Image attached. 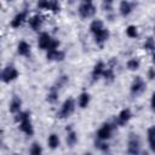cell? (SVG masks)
Wrapping results in <instances>:
<instances>
[{"instance_id":"29","label":"cell","mask_w":155,"mask_h":155,"mask_svg":"<svg viewBox=\"0 0 155 155\" xmlns=\"http://www.w3.org/2000/svg\"><path fill=\"white\" fill-rule=\"evenodd\" d=\"M103 76H104L105 79L113 80V79H114V71H113V68H109V69L104 70V73H103Z\"/></svg>"},{"instance_id":"32","label":"cell","mask_w":155,"mask_h":155,"mask_svg":"<svg viewBox=\"0 0 155 155\" xmlns=\"http://www.w3.org/2000/svg\"><path fill=\"white\" fill-rule=\"evenodd\" d=\"M151 108L155 111V92L153 93V97H151Z\"/></svg>"},{"instance_id":"26","label":"cell","mask_w":155,"mask_h":155,"mask_svg":"<svg viewBox=\"0 0 155 155\" xmlns=\"http://www.w3.org/2000/svg\"><path fill=\"white\" fill-rule=\"evenodd\" d=\"M126 34H127L130 38H137V36H138L137 28H136L134 25H128L127 29H126Z\"/></svg>"},{"instance_id":"36","label":"cell","mask_w":155,"mask_h":155,"mask_svg":"<svg viewBox=\"0 0 155 155\" xmlns=\"http://www.w3.org/2000/svg\"><path fill=\"white\" fill-rule=\"evenodd\" d=\"M85 155H91V154H88V153H87V154H85Z\"/></svg>"},{"instance_id":"7","label":"cell","mask_w":155,"mask_h":155,"mask_svg":"<svg viewBox=\"0 0 155 155\" xmlns=\"http://www.w3.org/2000/svg\"><path fill=\"white\" fill-rule=\"evenodd\" d=\"M111 131H113V126L110 124H104L97 132V137L101 140H107L111 137Z\"/></svg>"},{"instance_id":"22","label":"cell","mask_w":155,"mask_h":155,"mask_svg":"<svg viewBox=\"0 0 155 155\" xmlns=\"http://www.w3.org/2000/svg\"><path fill=\"white\" fill-rule=\"evenodd\" d=\"M90 102V94L87 92H82L79 97V105L80 108H86Z\"/></svg>"},{"instance_id":"10","label":"cell","mask_w":155,"mask_h":155,"mask_svg":"<svg viewBox=\"0 0 155 155\" xmlns=\"http://www.w3.org/2000/svg\"><path fill=\"white\" fill-rule=\"evenodd\" d=\"M131 116H132L131 110H130V109H124V110L119 114L117 120H116V124L120 125V126H122V125H125V124L131 119Z\"/></svg>"},{"instance_id":"27","label":"cell","mask_w":155,"mask_h":155,"mask_svg":"<svg viewBox=\"0 0 155 155\" xmlns=\"http://www.w3.org/2000/svg\"><path fill=\"white\" fill-rule=\"evenodd\" d=\"M127 68L130 69V70H137L138 68H139V61L138 59H130L128 62H127Z\"/></svg>"},{"instance_id":"2","label":"cell","mask_w":155,"mask_h":155,"mask_svg":"<svg viewBox=\"0 0 155 155\" xmlns=\"http://www.w3.org/2000/svg\"><path fill=\"white\" fill-rule=\"evenodd\" d=\"M140 150V139L138 134L130 133L128 136V143H127V151L130 155H138Z\"/></svg>"},{"instance_id":"28","label":"cell","mask_w":155,"mask_h":155,"mask_svg":"<svg viewBox=\"0 0 155 155\" xmlns=\"http://www.w3.org/2000/svg\"><path fill=\"white\" fill-rule=\"evenodd\" d=\"M148 139H149V143L155 142V126H151L148 130Z\"/></svg>"},{"instance_id":"25","label":"cell","mask_w":155,"mask_h":155,"mask_svg":"<svg viewBox=\"0 0 155 155\" xmlns=\"http://www.w3.org/2000/svg\"><path fill=\"white\" fill-rule=\"evenodd\" d=\"M41 153H42V149H41L40 144L33 143V145L30 148V155H41Z\"/></svg>"},{"instance_id":"30","label":"cell","mask_w":155,"mask_h":155,"mask_svg":"<svg viewBox=\"0 0 155 155\" xmlns=\"http://www.w3.org/2000/svg\"><path fill=\"white\" fill-rule=\"evenodd\" d=\"M58 46H59V41H57V40H53V39H52V41H51V44H50V46H48L47 51H52V50H56Z\"/></svg>"},{"instance_id":"3","label":"cell","mask_w":155,"mask_h":155,"mask_svg":"<svg viewBox=\"0 0 155 155\" xmlns=\"http://www.w3.org/2000/svg\"><path fill=\"white\" fill-rule=\"evenodd\" d=\"M94 12H96V7L93 6L92 1H82L80 4V6H79V13L84 18L93 16Z\"/></svg>"},{"instance_id":"8","label":"cell","mask_w":155,"mask_h":155,"mask_svg":"<svg viewBox=\"0 0 155 155\" xmlns=\"http://www.w3.org/2000/svg\"><path fill=\"white\" fill-rule=\"evenodd\" d=\"M38 7L40 8H45V10H51L52 12H58L59 11V4L57 1H39L38 2Z\"/></svg>"},{"instance_id":"24","label":"cell","mask_w":155,"mask_h":155,"mask_svg":"<svg viewBox=\"0 0 155 155\" xmlns=\"http://www.w3.org/2000/svg\"><path fill=\"white\" fill-rule=\"evenodd\" d=\"M144 48L148 50V51H155V41H154V39H153L151 36L145 40V42H144Z\"/></svg>"},{"instance_id":"4","label":"cell","mask_w":155,"mask_h":155,"mask_svg":"<svg viewBox=\"0 0 155 155\" xmlns=\"http://www.w3.org/2000/svg\"><path fill=\"white\" fill-rule=\"evenodd\" d=\"M74 109H75L74 99H73V98H68V99H65V102L63 103L62 109H61V111H59V114H58V117H62V119H63V117H68V116H70V115L73 114Z\"/></svg>"},{"instance_id":"5","label":"cell","mask_w":155,"mask_h":155,"mask_svg":"<svg viewBox=\"0 0 155 155\" xmlns=\"http://www.w3.org/2000/svg\"><path fill=\"white\" fill-rule=\"evenodd\" d=\"M17 76H18V71H17V69H16L15 67H12V65L6 67V68L4 69V71H2V74H1V79H2L4 82H10V81L15 80Z\"/></svg>"},{"instance_id":"35","label":"cell","mask_w":155,"mask_h":155,"mask_svg":"<svg viewBox=\"0 0 155 155\" xmlns=\"http://www.w3.org/2000/svg\"><path fill=\"white\" fill-rule=\"evenodd\" d=\"M153 63H154V64H155V53H154V54H153Z\"/></svg>"},{"instance_id":"31","label":"cell","mask_w":155,"mask_h":155,"mask_svg":"<svg viewBox=\"0 0 155 155\" xmlns=\"http://www.w3.org/2000/svg\"><path fill=\"white\" fill-rule=\"evenodd\" d=\"M96 147L102 149V150H108V144H104V143H99V142H96Z\"/></svg>"},{"instance_id":"20","label":"cell","mask_w":155,"mask_h":155,"mask_svg":"<svg viewBox=\"0 0 155 155\" xmlns=\"http://www.w3.org/2000/svg\"><path fill=\"white\" fill-rule=\"evenodd\" d=\"M90 29H91V31L96 35L97 33H99L101 30H103V29H104V28H103V22H102V21H99V19L93 21V22L91 23V25H90Z\"/></svg>"},{"instance_id":"34","label":"cell","mask_w":155,"mask_h":155,"mask_svg":"<svg viewBox=\"0 0 155 155\" xmlns=\"http://www.w3.org/2000/svg\"><path fill=\"white\" fill-rule=\"evenodd\" d=\"M150 148H151V150H153V151H155V142L150 143Z\"/></svg>"},{"instance_id":"6","label":"cell","mask_w":155,"mask_h":155,"mask_svg":"<svg viewBox=\"0 0 155 155\" xmlns=\"http://www.w3.org/2000/svg\"><path fill=\"white\" fill-rule=\"evenodd\" d=\"M145 90V82L140 76H136V79L133 80L132 85H131V92L133 94H139Z\"/></svg>"},{"instance_id":"15","label":"cell","mask_w":155,"mask_h":155,"mask_svg":"<svg viewBox=\"0 0 155 155\" xmlns=\"http://www.w3.org/2000/svg\"><path fill=\"white\" fill-rule=\"evenodd\" d=\"M17 51H18V53L21 54V56H29V53H30V46L25 42V41H21L19 44H18V47H17Z\"/></svg>"},{"instance_id":"17","label":"cell","mask_w":155,"mask_h":155,"mask_svg":"<svg viewBox=\"0 0 155 155\" xmlns=\"http://www.w3.org/2000/svg\"><path fill=\"white\" fill-rule=\"evenodd\" d=\"M108 38H109V30L108 29H103V30H101L99 33H97L94 35V39H96L97 44H103L105 40H108Z\"/></svg>"},{"instance_id":"18","label":"cell","mask_w":155,"mask_h":155,"mask_svg":"<svg viewBox=\"0 0 155 155\" xmlns=\"http://www.w3.org/2000/svg\"><path fill=\"white\" fill-rule=\"evenodd\" d=\"M58 90H59V87H58L57 85H53V86L50 88V92H48V94H47V101H48L50 103H54V102L57 101Z\"/></svg>"},{"instance_id":"21","label":"cell","mask_w":155,"mask_h":155,"mask_svg":"<svg viewBox=\"0 0 155 155\" xmlns=\"http://www.w3.org/2000/svg\"><path fill=\"white\" fill-rule=\"evenodd\" d=\"M67 130H69V133H68V136H67V144H68L69 147H74L75 143H76V140H78V136H76V133H75L74 131H71L70 128L67 127Z\"/></svg>"},{"instance_id":"9","label":"cell","mask_w":155,"mask_h":155,"mask_svg":"<svg viewBox=\"0 0 155 155\" xmlns=\"http://www.w3.org/2000/svg\"><path fill=\"white\" fill-rule=\"evenodd\" d=\"M51 41H52L51 36L47 33H42L40 35V38H39V42L38 44H39V47L41 50H47L48 46H50V44H51Z\"/></svg>"},{"instance_id":"12","label":"cell","mask_w":155,"mask_h":155,"mask_svg":"<svg viewBox=\"0 0 155 155\" xmlns=\"http://www.w3.org/2000/svg\"><path fill=\"white\" fill-rule=\"evenodd\" d=\"M25 17H27V12H25V11L17 13V15L15 16V18L11 21V27H13V28H18V27L24 22Z\"/></svg>"},{"instance_id":"19","label":"cell","mask_w":155,"mask_h":155,"mask_svg":"<svg viewBox=\"0 0 155 155\" xmlns=\"http://www.w3.org/2000/svg\"><path fill=\"white\" fill-rule=\"evenodd\" d=\"M132 6L133 5L130 1H121V4H120V12H121V15L122 16L130 15L131 11H132Z\"/></svg>"},{"instance_id":"16","label":"cell","mask_w":155,"mask_h":155,"mask_svg":"<svg viewBox=\"0 0 155 155\" xmlns=\"http://www.w3.org/2000/svg\"><path fill=\"white\" fill-rule=\"evenodd\" d=\"M21 105H22V101H21L18 97L15 96V97L12 98V101H11V104H10V111L13 113V114L18 113L19 109H21Z\"/></svg>"},{"instance_id":"13","label":"cell","mask_w":155,"mask_h":155,"mask_svg":"<svg viewBox=\"0 0 155 155\" xmlns=\"http://www.w3.org/2000/svg\"><path fill=\"white\" fill-rule=\"evenodd\" d=\"M48 61H62L64 58V52L58 51V50H52V51H47L46 54Z\"/></svg>"},{"instance_id":"37","label":"cell","mask_w":155,"mask_h":155,"mask_svg":"<svg viewBox=\"0 0 155 155\" xmlns=\"http://www.w3.org/2000/svg\"><path fill=\"white\" fill-rule=\"evenodd\" d=\"M145 155H147V154H145Z\"/></svg>"},{"instance_id":"14","label":"cell","mask_w":155,"mask_h":155,"mask_svg":"<svg viewBox=\"0 0 155 155\" xmlns=\"http://www.w3.org/2000/svg\"><path fill=\"white\" fill-rule=\"evenodd\" d=\"M103 73H104V63H103V62H98V63L94 65L93 71H92V79H93V81L98 80L99 76L103 75Z\"/></svg>"},{"instance_id":"33","label":"cell","mask_w":155,"mask_h":155,"mask_svg":"<svg viewBox=\"0 0 155 155\" xmlns=\"http://www.w3.org/2000/svg\"><path fill=\"white\" fill-rule=\"evenodd\" d=\"M149 78H150V79H154V78H155V71H154V69H150V71H149Z\"/></svg>"},{"instance_id":"1","label":"cell","mask_w":155,"mask_h":155,"mask_svg":"<svg viewBox=\"0 0 155 155\" xmlns=\"http://www.w3.org/2000/svg\"><path fill=\"white\" fill-rule=\"evenodd\" d=\"M16 121H21V124H19V130H21L22 132H24V133L28 134V136H33V134H34V130H33V126H31V122H30L29 113H28V111L19 113V114L16 116Z\"/></svg>"},{"instance_id":"11","label":"cell","mask_w":155,"mask_h":155,"mask_svg":"<svg viewBox=\"0 0 155 155\" xmlns=\"http://www.w3.org/2000/svg\"><path fill=\"white\" fill-rule=\"evenodd\" d=\"M42 22H44V17L40 16V15H35V16H33V17L29 19V25H30L34 30H38V29H40Z\"/></svg>"},{"instance_id":"23","label":"cell","mask_w":155,"mask_h":155,"mask_svg":"<svg viewBox=\"0 0 155 155\" xmlns=\"http://www.w3.org/2000/svg\"><path fill=\"white\" fill-rule=\"evenodd\" d=\"M48 145H50L51 149H56L59 145V138H58L57 134H54V133L50 134V137H48Z\"/></svg>"}]
</instances>
